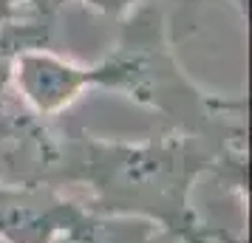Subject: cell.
Returning a JSON list of instances; mask_svg holds the SVG:
<instances>
[{
	"label": "cell",
	"mask_w": 252,
	"mask_h": 243,
	"mask_svg": "<svg viewBox=\"0 0 252 243\" xmlns=\"http://www.w3.org/2000/svg\"><path fill=\"white\" fill-rule=\"evenodd\" d=\"M201 175L221 184L224 162L207 141L159 130L148 139H108L60 128L43 184L65 189L102 218L136 220L176 243H247L210 226L195 209Z\"/></svg>",
	"instance_id": "cell-1"
},
{
	"label": "cell",
	"mask_w": 252,
	"mask_h": 243,
	"mask_svg": "<svg viewBox=\"0 0 252 243\" xmlns=\"http://www.w3.org/2000/svg\"><path fill=\"white\" fill-rule=\"evenodd\" d=\"M156 232L136 223V220H119V218H102V215H94L74 243H153Z\"/></svg>",
	"instance_id": "cell-7"
},
{
	"label": "cell",
	"mask_w": 252,
	"mask_h": 243,
	"mask_svg": "<svg viewBox=\"0 0 252 243\" xmlns=\"http://www.w3.org/2000/svg\"><path fill=\"white\" fill-rule=\"evenodd\" d=\"M57 0H0V20L26 23V20H57Z\"/></svg>",
	"instance_id": "cell-8"
},
{
	"label": "cell",
	"mask_w": 252,
	"mask_h": 243,
	"mask_svg": "<svg viewBox=\"0 0 252 243\" xmlns=\"http://www.w3.org/2000/svg\"><path fill=\"white\" fill-rule=\"evenodd\" d=\"M0 243H3V241H0Z\"/></svg>",
	"instance_id": "cell-9"
},
{
	"label": "cell",
	"mask_w": 252,
	"mask_h": 243,
	"mask_svg": "<svg viewBox=\"0 0 252 243\" xmlns=\"http://www.w3.org/2000/svg\"><path fill=\"white\" fill-rule=\"evenodd\" d=\"M63 3H80L82 9L99 14V17H108L114 23H119L125 14H130L139 6H161L170 17L176 40L193 34L198 26V12L204 9V0H57V6H63ZM229 3L238 9L241 17H247V0H229Z\"/></svg>",
	"instance_id": "cell-6"
},
{
	"label": "cell",
	"mask_w": 252,
	"mask_h": 243,
	"mask_svg": "<svg viewBox=\"0 0 252 243\" xmlns=\"http://www.w3.org/2000/svg\"><path fill=\"white\" fill-rule=\"evenodd\" d=\"M91 88L116 93L156 116L159 130L207 141L224 162L221 187L247 201V96L201 88L179 59V40L161 6H139L116 23V40L88 62Z\"/></svg>",
	"instance_id": "cell-2"
},
{
	"label": "cell",
	"mask_w": 252,
	"mask_h": 243,
	"mask_svg": "<svg viewBox=\"0 0 252 243\" xmlns=\"http://www.w3.org/2000/svg\"><path fill=\"white\" fill-rule=\"evenodd\" d=\"M54 31V20H0V162L6 178L40 181L57 147L60 125L37 122L20 108L12 93V59L26 46H46Z\"/></svg>",
	"instance_id": "cell-3"
},
{
	"label": "cell",
	"mask_w": 252,
	"mask_h": 243,
	"mask_svg": "<svg viewBox=\"0 0 252 243\" xmlns=\"http://www.w3.org/2000/svg\"><path fill=\"white\" fill-rule=\"evenodd\" d=\"M91 88L88 62L48 46H26L12 59V93L37 122L57 125Z\"/></svg>",
	"instance_id": "cell-5"
},
{
	"label": "cell",
	"mask_w": 252,
	"mask_h": 243,
	"mask_svg": "<svg viewBox=\"0 0 252 243\" xmlns=\"http://www.w3.org/2000/svg\"><path fill=\"white\" fill-rule=\"evenodd\" d=\"M91 220L80 198L40 181L0 175V241L74 243Z\"/></svg>",
	"instance_id": "cell-4"
}]
</instances>
